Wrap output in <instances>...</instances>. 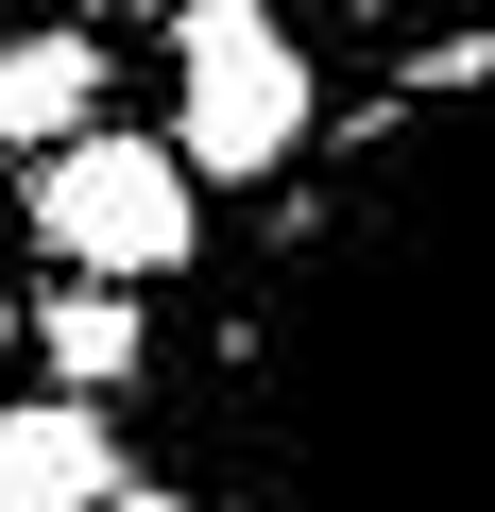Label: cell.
<instances>
[{"mask_svg":"<svg viewBox=\"0 0 495 512\" xmlns=\"http://www.w3.org/2000/svg\"><path fill=\"white\" fill-rule=\"evenodd\" d=\"M257 18H291V0H257Z\"/></svg>","mask_w":495,"mask_h":512,"instance_id":"ba28073f","label":"cell"},{"mask_svg":"<svg viewBox=\"0 0 495 512\" xmlns=\"http://www.w3.org/2000/svg\"><path fill=\"white\" fill-rule=\"evenodd\" d=\"M154 18H188V0H154Z\"/></svg>","mask_w":495,"mask_h":512,"instance_id":"52a82bcc","label":"cell"},{"mask_svg":"<svg viewBox=\"0 0 495 512\" xmlns=\"http://www.w3.org/2000/svg\"><path fill=\"white\" fill-rule=\"evenodd\" d=\"M18 342H35V359H52L86 410H103V393H137V376H154V291H86V274H69V291L18 325Z\"/></svg>","mask_w":495,"mask_h":512,"instance_id":"5b68a950","label":"cell"},{"mask_svg":"<svg viewBox=\"0 0 495 512\" xmlns=\"http://www.w3.org/2000/svg\"><path fill=\"white\" fill-rule=\"evenodd\" d=\"M35 239L69 256L86 291H154V274H188L205 256V188H188V154L171 137H120V120H86L69 154H35Z\"/></svg>","mask_w":495,"mask_h":512,"instance_id":"7a4b0ae2","label":"cell"},{"mask_svg":"<svg viewBox=\"0 0 495 512\" xmlns=\"http://www.w3.org/2000/svg\"><path fill=\"white\" fill-rule=\"evenodd\" d=\"M120 495V410L52 393V410H0V512H103Z\"/></svg>","mask_w":495,"mask_h":512,"instance_id":"3957f363","label":"cell"},{"mask_svg":"<svg viewBox=\"0 0 495 512\" xmlns=\"http://www.w3.org/2000/svg\"><path fill=\"white\" fill-rule=\"evenodd\" d=\"M0 359H18V308H0Z\"/></svg>","mask_w":495,"mask_h":512,"instance_id":"8992f818","label":"cell"},{"mask_svg":"<svg viewBox=\"0 0 495 512\" xmlns=\"http://www.w3.org/2000/svg\"><path fill=\"white\" fill-rule=\"evenodd\" d=\"M86 120H103V35H86V18L0 35V137H18V154H69Z\"/></svg>","mask_w":495,"mask_h":512,"instance_id":"277c9868","label":"cell"},{"mask_svg":"<svg viewBox=\"0 0 495 512\" xmlns=\"http://www.w3.org/2000/svg\"><path fill=\"white\" fill-rule=\"evenodd\" d=\"M171 154H188V188H274L308 154L291 18H257V0H188L171 18Z\"/></svg>","mask_w":495,"mask_h":512,"instance_id":"6da1fadb","label":"cell"}]
</instances>
